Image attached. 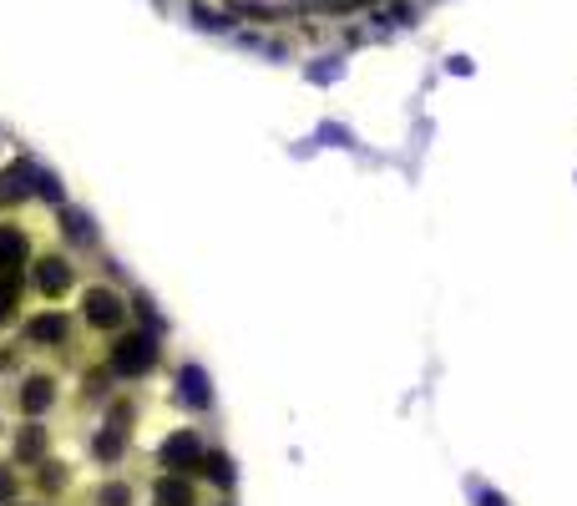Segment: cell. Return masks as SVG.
Returning a JSON list of instances; mask_svg holds the SVG:
<instances>
[{"label": "cell", "mask_w": 577, "mask_h": 506, "mask_svg": "<svg viewBox=\"0 0 577 506\" xmlns=\"http://www.w3.org/2000/svg\"><path fill=\"white\" fill-rule=\"evenodd\" d=\"M97 456H102V461H117V456H122V426H112V431L97 436Z\"/></svg>", "instance_id": "8fae6325"}, {"label": "cell", "mask_w": 577, "mask_h": 506, "mask_svg": "<svg viewBox=\"0 0 577 506\" xmlns=\"http://www.w3.org/2000/svg\"><path fill=\"white\" fill-rule=\"evenodd\" d=\"M36 193H41V198H51V203H61V183H56L51 173H36Z\"/></svg>", "instance_id": "4fadbf2b"}, {"label": "cell", "mask_w": 577, "mask_h": 506, "mask_svg": "<svg viewBox=\"0 0 577 506\" xmlns=\"http://www.w3.org/2000/svg\"><path fill=\"white\" fill-rule=\"evenodd\" d=\"M203 461V446H198V436H173L168 446H162V466H173V471H193Z\"/></svg>", "instance_id": "3957f363"}, {"label": "cell", "mask_w": 577, "mask_h": 506, "mask_svg": "<svg viewBox=\"0 0 577 506\" xmlns=\"http://www.w3.org/2000/svg\"><path fill=\"white\" fill-rule=\"evenodd\" d=\"M6 501H16V471L0 466V506H6Z\"/></svg>", "instance_id": "5bb4252c"}, {"label": "cell", "mask_w": 577, "mask_h": 506, "mask_svg": "<svg viewBox=\"0 0 577 506\" xmlns=\"http://www.w3.org/2000/svg\"><path fill=\"white\" fill-rule=\"evenodd\" d=\"M41 446H46V431H41V426H26V431L16 436V461H36Z\"/></svg>", "instance_id": "30bf717a"}, {"label": "cell", "mask_w": 577, "mask_h": 506, "mask_svg": "<svg viewBox=\"0 0 577 506\" xmlns=\"http://www.w3.org/2000/svg\"><path fill=\"white\" fill-rule=\"evenodd\" d=\"M36 284H41L46 299H56V294L71 289V269H66L61 259H41V264H36Z\"/></svg>", "instance_id": "277c9868"}, {"label": "cell", "mask_w": 577, "mask_h": 506, "mask_svg": "<svg viewBox=\"0 0 577 506\" xmlns=\"http://www.w3.org/2000/svg\"><path fill=\"white\" fill-rule=\"evenodd\" d=\"M36 188V167L31 162H11L6 178H0V198H26Z\"/></svg>", "instance_id": "8992f818"}, {"label": "cell", "mask_w": 577, "mask_h": 506, "mask_svg": "<svg viewBox=\"0 0 577 506\" xmlns=\"http://www.w3.org/2000/svg\"><path fill=\"white\" fill-rule=\"evenodd\" d=\"M26 334H31V340H41V345H61L66 340V319L61 314H36L26 324Z\"/></svg>", "instance_id": "ba28073f"}, {"label": "cell", "mask_w": 577, "mask_h": 506, "mask_svg": "<svg viewBox=\"0 0 577 506\" xmlns=\"http://www.w3.org/2000/svg\"><path fill=\"white\" fill-rule=\"evenodd\" d=\"M183 390H188L193 405H208V390H203V375H198V370H183Z\"/></svg>", "instance_id": "7c38bea8"}, {"label": "cell", "mask_w": 577, "mask_h": 506, "mask_svg": "<svg viewBox=\"0 0 577 506\" xmlns=\"http://www.w3.org/2000/svg\"><path fill=\"white\" fill-rule=\"evenodd\" d=\"M152 506H198V496H193V486H188V481L162 476V481H157V491H152Z\"/></svg>", "instance_id": "5b68a950"}, {"label": "cell", "mask_w": 577, "mask_h": 506, "mask_svg": "<svg viewBox=\"0 0 577 506\" xmlns=\"http://www.w3.org/2000/svg\"><path fill=\"white\" fill-rule=\"evenodd\" d=\"M87 319H92L97 329H117V324L127 319V304H122L112 289H87Z\"/></svg>", "instance_id": "7a4b0ae2"}, {"label": "cell", "mask_w": 577, "mask_h": 506, "mask_svg": "<svg viewBox=\"0 0 577 506\" xmlns=\"http://www.w3.org/2000/svg\"><path fill=\"white\" fill-rule=\"evenodd\" d=\"M152 360H157V345H152V334H127V340H117L112 345V370L117 375H147L152 370Z\"/></svg>", "instance_id": "6da1fadb"}, {"label": "cell", "mask_w": 577, "mask_h": 506, "mask_svg": "<svg viewBox=\"0 0 577 506\" xmlns=\"http://www.w3.org/2000/svg\"><path fill=\"white\" fill-rule=\"evenodd\" d=\"M127 501H132V491H127V486H122V481H117V486H107V491H102V506H127Z\"/></svg>", "instance_id": "2e32d148"}, {"label": "cell", "mask_w": 577, "mask_h": 506, "mask_svg": "<svg viewBox=\"0 0 577 506\" xmlns=\"http://www.w3.org/2000/svg\"><path fill=\"white\" fill-rule=\"evenodd\" d=\"M51 400H56V385H51L46 375H31L26 390H21V410H26V415H41Z\"/></svg>", "instance_id": "52a82bcc"}, {"label": "cell", "mask_w": 577, "mask_h": 506, "mask_svg": "<svg viewBox=\"0 0 577 506\" xmlns=\"http://www.w3.org/2000/svg\"><path fill=\"white\" fill-rule=\"evenodd\" d=\"M11 309H16V279L0 284V319H11Z\"/></svg>", "instance_id": "9a60e30c"}, {"label": "cell", "mask_w": 577, "mask_h": 506, "mask_svg": "<svg viewBox=\"0 0 577 506\" xmlns=\"http://www.w3.org/2000/svg\"><path fill=\"white\" fill-rule=\"evenodd\" d=\"M26 264V238L16 233V228H0V269H21Z\"/></svg>", "instance_id": "9c48e42d"}]
</instances>
